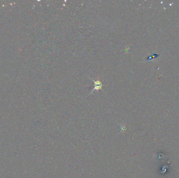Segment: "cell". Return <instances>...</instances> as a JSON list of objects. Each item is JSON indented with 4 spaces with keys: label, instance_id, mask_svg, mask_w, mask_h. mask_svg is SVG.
<instances>
[{
    "label": "cell",
    "instance_id": "1",
    "mask_svg": "<svg viewBox=\"0 0 179 178\" xmlns=\"http://www.w3.org/2000/svg\"><path fill=\"white\" fill-rule=\"evenodd\" d=\"M90 78L91 79V80L94 83V88L92 89V91H91V93H89V95L91 94V93H93V92L94 91H99V89H101V90L103 91V89H102V87L103 86H104V85H103L102 82L99 81V79H97V81H94V79H92L91 77H90Z\"/></svg>",
    "mask_w": 179,
    "mask_h": 178
}]
</instances>
